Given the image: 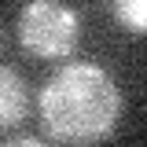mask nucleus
Segmentation results:
<instances>
[{"label":"nucleus","instance_id":"nucleus-5","mask_svg":"<svg viewBox=\"0 0 147 147\" xmlns=\"http://www.w3.org/2000/svg\"><path fill=\"white\" fill-rule=\"evenodd\" d=\"M0 147H48V144L37 140V136H18V140H7V144H0Z\"/></svg>","mask_w":147,"mask_h":147},{"label":"nucleus","instance_id":"nucleus-3","mask_svg":"<svg viewBox=\"0 0 147 147\" xmlns=\"http://www.w3.org/2000/svg\"><path fill=\"white\" fill-rule=\"evenodd\" d=\"M30 96H26V81L22 74H15L11 66H0V132L18 125L26 118Z\"/></svg>","mask_w":147,"mask_h":147},{"label":"nucleus","instance_id":"nucleus-2","mask_svg":"<svg viewBox=\"0 0 147 147\" xmlns=\"http://www.w3.org/2000/svg\"><path fill=\"white\" fill-rule=\"evenodd\" d=\"M81 40V18L59 0H30L18 11V44L37 59H66Z\"/></svg>","mask_w":147,"mask_h":147},{"label":"nucleus","instance_id":"nucleus-4","mask_svg":"<svg viewBox=\"0 0 147 147\" xmlns=\"http://www.w3.org/2000/svg\"><path fill=\"white\" fill-rule=\"evenodd\" d=\"M114 15L121 18L132 33H144L147 30V4L144 0H118L114 4Z\"/></svg>","mask_w":147,"mask_h":147},{"label":"nucleus","instance_id":"nucleus-1","mask_svg":"<svg viewBox=\"0 0 147 147\" xmlns=\"http://www.w3.org/2000/svg\"><path fill=\"white\" fill-rule=\"evenodd\" d=\"M40 125L55 144L96 147L110 140L121 118V92L103 66L66 63L48 77L37 99Z\"/></svg>","mask_w":147,"mask_h":147}]
</instances>
